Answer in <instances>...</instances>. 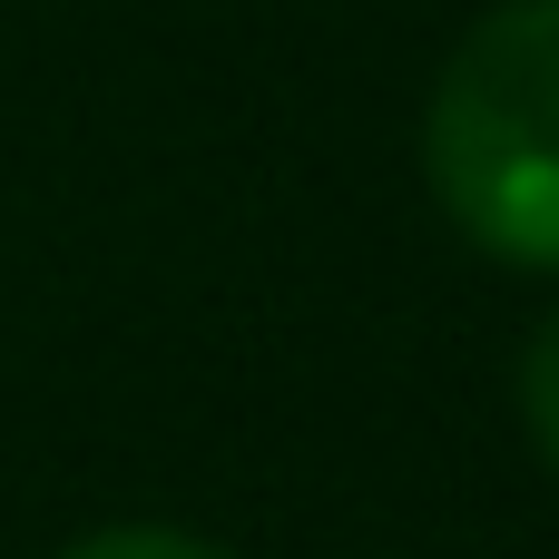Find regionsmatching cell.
<instances>
[{
    "mask_svg": "<svg viewBox=\"0 0 559 559\" xmlns=\"http://www.w3.org/2000/svg\"><path fill=\"white\" fill-rule=\"evenodd\" d=\"M423 167L481 255L559 275V0H501L452 49Z\"/></svg>",
    "mask_w": 559,
    "mask_h": 559,
    "instance_id": "1",
    "label": "cell"
},
{
    "mask_svg": "<svg viewBox=\"0 0 559 559\" xmlns=\"http://www.w3.org/2000/svg\"><path fill=\"white\" fill-rule=\"evenodd\" d=\"M521 413H531L540 462L559 472V314L540 324V344H531V364H521Z\"/></svg>",
    "mask_w": 559,
    "mask_h": 559,
    "instance_id": "2",
    "label": "cell"
},
{
    "mask_svg": "<svg viewBox=\"0 0 559 559\" xmlns=\"http://www.w3.org/2000/svg\"><path fill=\"white\" fill-rule=\"evenodd\" d=\"M69 559H226L216 540H197V531H98L88 550Z\"/></svg>",
    "mask_w": 559,
    "mask_h": 559,
    "instance_id": "3",
    "label": "cell"
}]
</instances>
